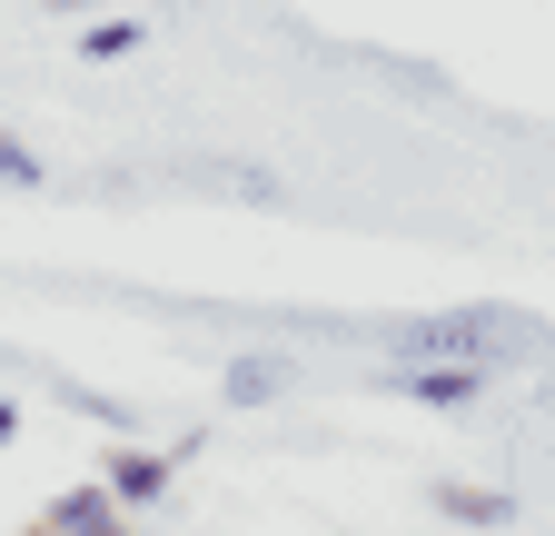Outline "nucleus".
<instances>
[{
    "label": "nucleus",
    "mask_w": 555,
    "mask_h": 536,
    "mask_svg": "<svg viewBox=\"0 0 555 536\" xmlns=\"http://www.w3.org/2000/svg\"><path fill=\"white\" fill-rule=\"evenodd\" d=\"M298 368L288 358H229V408H268V397H288Z\"/></svg>",
    "instance_id": "423d86ee"
},
{
    "label": "nucleus",
    "mask_w": 555,
    "mask_h": 536,
    "mask_svg": "<svg viewBox=\"0 0 555 536\" xmlns=\"http://www.w3.org/2000/svg\"><path fill=\"white\" fill-rule=\"evenodd\" d=\"M516 339H526L516 308H437V318H397L387 328L397 358H476V368H496V348H516Z\"/></svg>",
    "instance_id": "f257e3e1"
},
{
    "label": "nucleus",
    "mask_w": 555,
    "mask_h": 536,
    "mask_svg": "<svg viewBox=\"0 0 555 536\" xmlns=\"http://www.w3.org/2000/svg\"><path fill=\"white\" fill-rule=\"evenodd\" d=\"M100 487H109L129 516H150V507L179 487V447H139V437H119V447L100 457Z\"/></svg>",
    "instance_id": "7ed1b4c3"
},
{
    "label": "nucleus",
    "mask_w": 555,
    "mask_h": 536,
    "mask_svg": "<svg viewBox=\"0 0 555 536\" xmlns=\"http://www.w3.org/2000/svg\"><path fill=\"white\" fill-rule=\"evenodd\" d=\"M129 50H150V21H90V30H80V60H100V71H109V60H129Z\"/></svg>",
    "instance_id": "0eeeda50"
},
{
    "label": "nucleus",
    "mask_w": 555,
    "mask_h": 536,
    "mask_svg": "<svg viewBox=\"0 0 555 536\" xmlns=\"http://www.w3.org/2000/svg\"><path fill=\"white\" fill-rule=\"evenodd\" d=\"M21 536H50V526H40V516H30V526H21Z\"/></svg>",
    "instance_id": "9b49d317"
},
{
    "label": "nucleus",
    "mask_w": 555,
    "mask_h": 536,
    "mask_svg": "<svg viewBox=\"0 0 555 536\" xmlns=\"http://www.w3.org/2000/svg\"><path fill=\"white\" fill-rule=\"evenodd\" d=\"M40 526L50 536H139V516L100 487V477H80V487H60L50 507H40Z\"/></svg>",
    "instance_id": "20e7f679"
},
{
    "label": "nucleus",
    "mask_w": 555,
    "mask_h": 536,
    "mask_svg": "<svg viewBox=\"0 0 555 536\" xmlns=\"http://www.w3.org/2000/svg\"><path fill=\"white\" fill-rule=\"evenodd\" d=\"M0 179H11V189H40V179H50V159H40L30 140H21L11 119H0Z\"/></svg>",
    "instance_id": "1a4fd4ad"
},
{
    "label": "nucleus",
    "mask_w": 555,
    "mask_h": 536,
    "mask_svg": "<svg viewBox=\"0 0 555 536\" xmlns=\"http://www.w3.org/2000/svg\"><path fill=\"white\" fill-rule=\"evenodd\" d=\"M50 397H60L69 418H100V427H129V408H119V397H100V387H80V378H50Z\"/></svg>",
    "instance_id": "6e6552de"
},
{
    "label": "nucleus",
    "mask_w": 555,
    "mask_h": 536,
    "mask_svg": "<svg viewBox=\"0 0 555 536\" xmlns=\"http://www.w3.org/2000/svg\"><path fill=\"white\" fill-rule=\"evenodd\" d=\"M387 387L406 397V408L456 418V408H476V397L496 387V368H476V358H397V368H387Z\"/></svg>",
    "instance_id": "f03ea898"
},
{
    "label": "nucleus",
    "mask_w": 555,
    "mask_h": 536,
    "mask_svg": "<svg viewBox=\"0 0 555 536\" xmlns=\"http://www.w3.org/2000/svg\"><path fill=\"white\" fill-rule=\"evenodd\" d=\"M427 507H437L447 526H506V516H516V497H506V487H466V477H437V487H427Z\"/></svg>",
    "instance_id": "39448f33"
},
{
    "label": "nucleus",
    "mask_w": 555,
    "mask_h": 536,
    "mask_svg": "<svg viewBox=\"0 0 555 536\" xmlns=\"http://www.w3.org/2000/svg\"><path fill=\"white\" fill-rule=\"evenodd\" d=\"M11 437H21V397L0 387V447H11Z\"/></svg>",
    "instance_id": "9d476101"
}]
</instances>
